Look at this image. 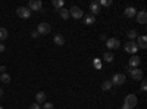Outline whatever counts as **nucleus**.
<instances>
[{"instance_id": "obj_1", "label": "nucleus", "mask_w": 147, "mask_h": 109, "mask_svg": "<svg viewBox=\"0 0 147 109\" xmlns=\"http://www.w3.org/2000/svg\"><path fill=\"white\" fill-rule=\"evenodd\" d=\"M138 103V99H137V96L136 94H128L125 100H124V106H122L121 109H134L137 106Z\"/></svg>"}, {"instance_id": "obj_2", "label": "nucleus", "mask_w": 147, "mask_h": 109, "mask_svg": "<svg viewBox=\"0 0 147 109\" xmlns=\"http://www.w3.org/2000/svg\"><path fill=\"white\" fill-rule=\"evenodd\" d=\"M127 71H128V74L132 80H136V81H140L143 80V71L140 68H128L127 66Z\"/></svg>"}, {"instance_id": "obj_3", "label": "nucleus", "mask_w": 147, "mask_h": 109, "mask_svg": "<svg viewBox=\"0 0 147 109\" xmlns=\"http://www.w3.org/2000/svg\"><path fill=\"white\" fill-rule=\"evenodd\" d=\"M50 31H52V27H50V24H47V22H40L38 27H37V32L40 35H46Z\"/></svg>"}, {"instance_id": "obj_4", "label": "nucleus", "mask_w": 147, "mask_h": 109, "mask_svg": "<svg viewBox=\"0 0 147 109\" xmlns=\"http://www.w3.org/2000/svg\"><path fill=\"white\" fill-rule=\"evenodd\" d=\"M106 47H107L109 50H116V49H119V47H121V41L118 39H115V37L107 39L106 40Z\"/></svg>"}, {"instance_id": "obj_5", "label": "nucleus", "mask_w": 147, "mask_h": 109, "mask_svg": "<svg viewBox=\"0 0 147 109\" xmlns=\"http://www.w3.org/2000/svg\"><path fill=\"white\" fill-rule=\"evenodd\" d=\"M124 49H125V52H127V53L136 55V53L138 52V46H137V43H136V41H127V43H125V46H124Z\"/></svg>"}, {"instance_id": "obj_6", "label": "nucleus", "mask_w": 147, "mask_h": 109, "mask_svg": "<svg viewBox=\"0 0 147 109\" xmlns=\"http://www.w3.org/2000/svg\"><path fill=\"white\" fill-rule=\"evenodd\" d=\"M127 81V77L124 74H115L112 77V80H110V83H112V86H122Z\"/></svg>"}, {"instance_id": "obj_7", "label": "nucleus", "mask_w": 147, "mask_h": 109, "mask_svg": "<svg viewBox=\"0 0 147 109\" xmlns=\"http://www.w3.org/2000/svg\"><path fill=\"white\" fill-rule=\"evenodd\" d=\"M82 15H84V12L78 6H72L69 9V16H72L74 19H80V18H82Z\"/></svg>"}, {"instance_id": "obj_8", "label": "nucleus", "mask_w": 147, "mask_h": 109, "mask_svg": "<svg viewBox=\"0 0 147 109\" xmlns=\"http://www.w3.org/2000/svg\"><path fill=\"white\" fill-rule=\"evenodd\" d=\"M16 15H18L19 18H22V19H28V18L31 16V10H30L28 7L21 6V7L16 9Z\"/></svg>"}, {"instance_id": "obj_9", "label": "nucleus", "mask_w": 147, "mask_h": 109, "mask_svg": "<svg viewBox=\"0 0 147 109\" xmlns=\"http://www.w3.org/2000/svg\"><path fill=\"white\" fill-rule=\"evenodd\" d=\"M28 9H30L31 12H32V10H43V3H41V0H30Z\"/></svg>"}, {"instance_id": "obj_10", "label": "nucleus", "mask_w": 147, "mask_h": 109, "mask_svg": "<svg viewBox=\"0 0 147 109\" xmlns=\"http://www.w3.org/2000/svg\"><path fill=\"white\" fill-rule=\"evenodd\" d=\"M140 62H141L140 56L132 55V56H131V59L128 60V68H138V66H140Z\"/></svg>"}, {"instance_id": "obj_11", "label": "nucleus", "mask_w": 147, "mask_h": 109, "mask_svg": "<svg viewBox=\"0 0 147 109\" xmlns=\"http://www.w3.org/2000/svg\"><path fill=\"white\" fill-rule=\"evenodd\" d=\"M100 10H102V7H100V5L97 3V2H93V3H90V12L91 14L90 15H97V14H100Z\"/></svg>"}, {"instance_id": "obj_12", "label": "nucleus", "mask_w": 147, "mask_h": 109, "mask_svg": "<svg viewBox=\"0 0 147 109\" xmlns=\"http://www.w3.org/2000/svg\"><path fill=\"white\" fill-rule=\"evenodd\" d=\"M136 16H137V22H138V24H143V25H144V24L147 22V14H146V10H144V9L140 10Z\"/></svg>"}, {"instance_id": "obj_13", "label": "nucleus", "mask_w": 147, "mask_h": 109, "mask_svg": "<svg viewBox=\"0 0 147 109\" xmlns=\"http://www.w3.org/2000/svg\"><path fill=\"white\" fill-rule=\"evenodd\" d=\"M138 41H137V46H138V49H146L147 47V37L146 35H138Z\"/></svg>"}, {"instance_id": "obj_14", "label": "nucleus", "mask_w": 147, "mask_h": 109, "mask_svg": "<svg viewBox=\"0 0 147 109\" xmlns=\"http://www.w3.org/2000/svg\"><path fill=\"white\" fill-rule=\"evenodd\" d=\"M124 14H125L127 18H134V16L137 15V9H136V7H132V6H128V7L125 9Z\"/></svg>"}, {"instance_id": "obj_15", "label": "nucleus", "mask_w": 147, "mask_h": 109, "mask_svg": "<svg viewBox=\"0 0 147 109\" xmlns=\"http://www.w3.org/2000/svg\"><path fill=\"white\" fill-rule=\"evenodd\" d=\"M53 41H55L56 46H63L65 44V37H63L62 34H56L55 37H53Z\"/></svg>"}, {"instance_id": "obj_16", "label": "nucleus", "mask_w": 147, "mask_h": 109, "mask_svg": "<svg viewBox=\"0 0 147 109\" xmlns=\"http://www.w3.org/2000/svg\"><path fill=\"white\" fill-rule=\"evenodd\" d=\"M46 96H47V94H46L44 91H38V93L35 94V103H38V105H40V103H44V102H46Z\"/></svg>"}, {"instance_id": "obj_17", "label": "nucleus", "mask_w": 147, "mask_h": 109, "mask_svg": "<svg viewBox=\"0 0 147 109\" xmlns=\"http://www.w3.org/2000/svg\"><path fill=\"white\" fill-rule=\"evenodd\" d=\"M59 15H60V18L65 19V21H68V19L71 18V16H69V10H68V9H65V7L59 9Z\"/></svg>"}, {"instance_id": "obj_18", "label": "nucleus", "mask_w": 147, "mask_h": 109, "mask_svg": "<svg viewBox=\"0 0 147 109\" xmlns=\"http://www.w3.org/2000/svg\"><path fill=\"white\" fill-rule=\"evenodd\" d=\"M103 59L106 60L107 64H112V62H113V59H115V56H113L112 52H106V53H103Z\"/></svg>"}, {"instance_id": "obj_19", "label": "nucleus", "mask_w": 147, "mask_h": 109, "mask_svg": "<svg viewBox=\"0 0 147 109\" xmlns=\"http://www.w3.org/2000/svg\"><path fill=\"white\" fill-rule=\"evenodd\" d=\"M127 37L129 39V41H134V39L138 37V32L136 30H129V31H127Z\"/></svg>"}, {"instance_id": "obj_20", "label": "nucleus", "mask_w": 147, "mask_h": 109, "mask_svg": "<svg viewBox=\"0 0 147 109\" xmlns=\"http://www.w3.org/2000/svg\"><path fill=\"white\" fill-rule=\"evenodd\" d=\"M94 22H96V18L93 15H87L84 18V24H85V25H93Z\"/></svg>"}, {"instance_id": "obj_21", "label": "nucleus", "mask_w": 147, "mask_h": 109, "mask_svg": "<svg viewBox=\"0 0 147 109\" xmlns=\"http://www.w3.org/2000/svg\"><path fill=\"white\" fill-rule=\"evenodd\" d=\"M110 89H112V83H110V80L103 81V84H102V90H103V91H109Z\"/></svg>"}, {"instance_id": "obj_22", "label": "nucleus", "mask_w": 147, "mask_h": 109, "mask_svg": "<svg viewBox=\"0 0 147 109\" xmlns=\"http://www.w3.org/2000/svg\"><path fill=\"white\" fill-rule=\"evenodd\" d=\"M9 37V32L6 28H0V43H2L3 40H6Z\"/></svg>"}, {"instance_id": "obj_23", "label": "nucleus", "mask_w": 147, "mask_h": 109, "mask_svg": "<svg viewBox=\"0 0 147 109\" xmlns=\"http://www.w3.org/2000/svg\"><path fill=\"white\" fill-rule=\"evenodd\" d=\"M52 5H53V7H55V9H62V7H63V5H65V2H63V0H53Z\"/></svg>"}, {"instance_id": "obj_24", "label": "nucleus", "mask_w": 147, "mask_h": 109, "mask_svg": "<svg viewBox=\"0 0 147 109\" xmlns=\"http://www.w3.org/2000/svg\"><path fill=\"white\" fill-rule=\"evenodd\" d=\"M97 3H99L100 5V7L103 6V7H109V6H112V0H100V2H97Z\"/></svg>"}, {"instance_id": "obj_25", "label": "nucleus", "mask_w": 147, "mask_h": 109, "mask_svg": "<svg viewBox=\"0 0 147 109\" xmlns=\"http://www.w3.org/2000/svg\"><path fill=\"white\" fill-rule=\"evenodd\" d=\"M0 80H2L5 84H9L10 83V75L6 74V72H5V74H0Z\"/></svg>"}, {"instance_id": "obj_26", "label": "nucleus", "mask_w": 147, "mask_h": 109, "mask_svg": "<svg viewBox=\"0 0 147 109\" xmlns=\"http://www.w3.org/2000/svg\"><path fill=\"white\" fill-rule=\"evenodd\" d=\"M146 90H147V81L146 80H141V91L144 93Z\"/></svg>"}, {"instance_id": "obj_27", "label": "nucleus", "mask_w": 147, "mask_h": 109, "mask_svg": "<svg viewBox=\"0 0 147 109\" xmlns=\"http://www.w3.org/2000/svg\"><path fill=\"white\" fill-rule=\"evenodd\" d=\"M55 106H53V103H50V102H44V109H53Z\"/></svg>"}, {"instance_id": "obj_28", "label": "nucleus", "mask_w": 147, "mask_h": 109, "mask_svg": "<svg viewBox=\"0 0 147 109\" xmlns=\"http://www.w3.org/2000/svg\"><path fill=\"white\" fill-rule=\"evenodd\" d=\"M28 109H41V106H40L38 103H32V105H31Z\"/></svg>"}, {"instance_id": "obj_29", "label": "nucleus", "mask_w": 147, "mask_h": 109, "mask_svg": "<svg viewBox=\"0 0 147 109\" xmlns=\"http://www.w3.org/2000/svg\"><path fill=\"white\" fill-rule=\"evenodd\" d=\"M31 37H32V39H38V37H40V34L37 32V31H32V32H31Z\"/></svg>"}, {"instance_id": "obj_30", "label": "nucleus", "mask_w": 147, "mask_h": 109, "mask_svg": "<svg viewBox=\"0 0 147 109\" xmlns=\"http://www.w3.org/2000/svg\"><path fill=\"white\" fill-rule=\"evenodd\" d=\"M94 66H96L97 69L100 68V60H99V59H94Z\"/></svg>"}, {"instance_id": "obj_31", "label": "nucleus", "mask_w": 147, "mask_h": 109, "mask_svg": "<svg viewBox=\"0 0 147 109\" xmlns=\"http://www.w3.org/2000/svg\"><path fill=\"white\" fill-rule=\"evenodd\" d=\"M5 72H6V66L2 65V66H0V74H5Z\"/></svg>"}, {"instance_id": "obj_32", "label": "nucleus", "mask_w": 147, "mask_h": 109, "mask_svg": "<svg viewBox=\"0 0 147 109\" xmlns=\"http://www.w3.org/2000/svg\"><path fill=\"white\" fill-rule=\"evenodd\" d=\"M5 49H6L5 44H3V43H0V53H3V52H5Z\"/></svg>"}, {"instance_id": "obj_33", "label": "nucleus", "mask_w": 147, "mask_h": 109, "mask_svg": "<svg viewBox=\"0 0 147 109\" xmlns=\"http://www.w3.org/2000/svg\"><path fill=\"white\" fill-rule=\"evenodd\" d=\"M100 40L102 41H106L107 39H106V34H100Z\"/></svg>"}, {"instance_id": "obj_34", "label": "nucleus", "mask_w": 147, "mask_h": 109, "mask_svg": "<svg viewBox=\"0 0 147 109\" xmlns=\"http://www.w3.org/2000/svg\"><path fill=\"white\" fill-rule=\"evenodd\" d=\"M2 96H3V90H2V89H0V97H2Z\"/></svg>"}, {"instance_id": "obj_35", "label": "nucleus", "mask_w": 147, "mask_h": 109, "mask_svg": "<svg viewBox=\"0 0 147 109\" xmlns=\"http://www.w3.org/2000/svg\"><path fill=\"white\" fill-rule=\"evenodd\" d=\"M0 109H3V108H2V106H0Z\"/></svg>"}, {"instance_id": "obj_36", "label": "nucleus", "mask_w": 147, "mask_h": 109, "mask_svg": "<svg viewBox=\"0 0 147 109\" xmlns=\"http://www.w3.org/2000/svg\"><path fill=\"white\" fill-rule=\"evenodd\" d=\"M134 109H138V108H134Z\"/></svg>"}]
</instances>
